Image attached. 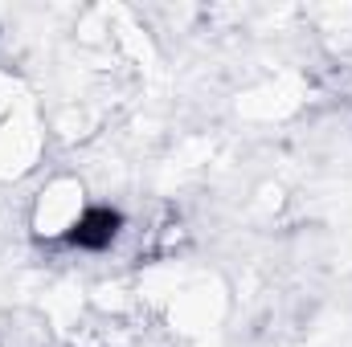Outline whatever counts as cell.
I'll use <instances>...</instances> for the list:
<instances>
[{
	"label": "cell",
	"instance_id": "1",
	"mask_svg": "<svg viewBox=\"0 0 352 347\" xmlns=\"http://www.w3.org/2000/svg\"><path fill=\"white\" fill-rule=\"evenodd\" d=\"M87 208L90 204L82 200V184H78V180H70V176L50 180V184L41 188L37 204H33V229H37V237H45V241H66V237L74 233V225L82 221Z\"/></svg>",
	"mask_w": 352,
	"mask_h": 347
},
{
	"label": "cell",
	"instance_id": "2",
	"mask_svg": "<svg viewBox=\"0 0 352 347\" xmlns=\"http://www.w3.org/2000/svg\"><path fill=\"white\" fill-rule=\"evenodd\" d=\"M119 229H123V217H119L115 208L94 204V208L82 213V221L74 225V233H70L66 241H70V246H78V250L98 254V250H111V241L119 237Z\"/></svg>",
	"mask_w": 352,
	"mask_h": 347
}]
</instances>
